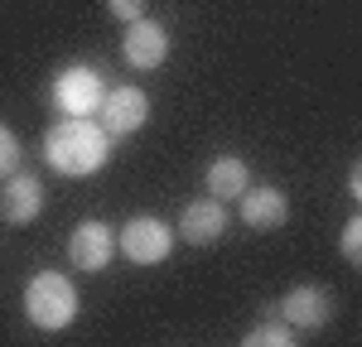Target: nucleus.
Returning <instances> with one entry per match:
<instances>
[{"label": "nucleus", "mask_w": 362, "mask_h": 347, "mask_svg": "<svg viewBox=\"0 0 362 347\" xmlns=\"http://www.w3.org/2000/svg\"><path fill=\"white\" fill-rule=\"evenodd\" d=\"M15 164H20V140H15L10 126H0V178H10Z\"/></svg>", "instance_id": "14"}, {"label": "nucleus", "mask_w": 362, "mask_h": 347, "mask_svg": "<svg viewBox=\"0 0 362 347\" xmlns=\"http://www.w3.org/2000/svg\"><path fill=\"white\" fill-rule=\"evenodd\" d=\"M121 58L131 68H160L169 58V29L165 25H150L145 15L126 25V39H121Z\"/></svg>", "instance_id": "7"}, {"label": "nucleus", "mask_w": 362, "mask_h": 347, "mask_svg": "<svg viewBox=\"0 0 362 347\" xmlns=\"http://www.w3.org/2000/svg\"><path fill=\"white\" fill-rule=\"evenodd\" d=\"M39 207H44V183H39L34 174L5 178V188H0V212H5V222L29 227V222L39 217Z\"/></svg>", "instance_id": "9"}, {"label": "nucleus", "mask_w": 362, "mask_h": 347, "mask_svg": "<svg viewBox=\"0 0 362 347\" xmlns=\"http://www.w3.org/2000/svg\"><path fill=\"white\" fill-rule=\"evenodd\" d=\"M116 256V231L107 222H78L68 236V260L78 270H107Z\"/></svg>", "instance_id": "6"}, {"label": "nucleus", "mask_w": 362, "mask_h": 347, "mask_svg": "<svg viewBox=\"0 0 362 347\" xmlns=\"http://www.w3.org/2000/svg\"><path fill=\"white\" fill-rule=\"evenodd\" d=\"M247 159H237V154H223V159H213L208 164V193L218 202L227 198H242V188H247Z\"/></svg>", "instance_id": "12"}, {"label": "nucleus", "mask_w": 362, "mask_h": 347, "mask_svg": "<svg viewBox=\"0 0 362 347\" xmlns=\"http://www.w3.org/2000/svg\"><path fill=\"white\" fill-rule=\"evenodd\" d=\"M116 241H121V256H131L136 265H160L174 251V236H169V227L160 217H131Z\"/></svg>", "instance_id": "4"}, {"label": "nucleus", "mask_w": 362, "mask_h": 347, "mask_svg": "<svg viewBox=\"0 0 362 347\" xmlns=\"http://www.w3.org/2000/svg\"><path fill=\"white\" fill-rule=\"evenodd\" d=\"M25 314L34 328L58 333V328H68L78 318V289L68 285V275H58V270H39L25 285Z\"/></svg>", "instance_id": "2"}, {"label": "nucleus", "mask_w": 362, "mask_h": 347, "mask_svg": "<svg viewBox=\"0 0 362 347\" xmlns=\"http://www.w3.org/2000/svg\"><path fill=\"white\" fill-rule=\"evenodd\" d=\"M145 121H150V97L140 87H116V92L102 97V106H97V126L107 135H136Z\"/></svg>", "instance_id": "3"}, {"label": "nucleus", "mask_w": 362, "mask_h": 347, "mask_svg": "<svg viewBox=\"0 0 362 347\" xmlns=\"http://www.w3.org/2000/svg\"><path fill=\"white\" fill-rule=\"evenodd\" d=\"M102 97H107V87H102V78L92 68H68L54 83V106L63 116H97Z\"/></svg>", "instance_id": "5"}, {"label": "nucleus", "mask_w": 362, "mask_h": 347, "mask_svg": "<svg viewBox=\"0 0 362 347\" xmlns=\"http://www.w3.org/2000/svg\"><path fill=\"white\" fill-rule=\"evenodd\" d=\"M343 260L362 265V217H348V227H343Z\"/></svg>", "instance_id": "15"}, {"label": "nucleus", "mask_w": 362, "mask_h": 347, "mask_svg": "<svg viewBox=\"0 0 362 347\" xmlns=\"http://www.w3.org/2000/svg\"><path fill=\"white\" fill-rule=\"evenodd\" d=\"M290 343H295V333H290L285 318H266L247 333V347H290Z\"/></svg>", "instance_id": "13"}, {"label": "nucleus", "mask_w": 362, "mask_h": 347, "mask_svg": "<svg viewBox=\"0 0 362 347\" xmlns=\"http://www.w3.org/2000/svg\"><path fill=\"white\" fill-rule=\"evenodd\" d=\"M107 10H112L121 25H131V20H140V15H145V0H107Z\"/></svg>", "instance_id": "16"}, {"label": "nucleus", "mask_w": 362, "mask_h": 347, "mask_svg": "<svg viewBox=\"0 0 362 347\" xmlns=\"http://www.w3.org/2000/svg\"><path fill=\"white\" fill-rule=\"evenodd\" d=\"M242 217H247L251 231H276V227H285V217H290V202H285V193L271 188V183L242 188Z\"/></svg>", "instance_id": "11"}, {"label": "nucleus", "mask_w": 362, "mask_h": 347, "mask_svg": "<svg viewBox=\"0 0 362 347\" xmlns=\"http://www.w3.org/2000/svg\"><path fill=\"white\" fill-rule=\"evenodd\" d=\"M329 314H334V299L324 285H295L280 304V318L290 328H319V323H329Z\"/></svg>", "instance_id": "8"}, {"label": "nucleus", "mask_w": 362, "mask_h": 347, "mask_svg": "<svg viewBox=\"0 0 362 347\" xmlns=\"http://www.w3.org/2000/svg\"><path fill=\"white\" fill-rule=\"evenodd\" d=\"M112 135L97 126V116H63L54 130L44 135V159L68 178H87L107 164Z\"/></svg>", "instance_id": "1"}, {"label": "nucleus", "mask_w": 362, "mask_h": 347, "mask_svg": "<svg viewBox=\"0 0 362 347\" xmlns=\"http://www.w3.org/2000/svg\"><path fill=\"white\" fill-rule=\"evenodd\" d=\"M223 231H227V207L218 198H194L189 207H184V217H179V236L194 241V246L218 241Z\"/></svg>", "instance_id": "10"}]
</instances>
